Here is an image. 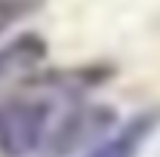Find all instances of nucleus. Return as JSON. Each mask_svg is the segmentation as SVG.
Masks as SVG:
<instances>
[{"instance_id": "nucleus-1", "label": "nucleus", "mask_w": 160, "mask_h": 157, "mask_svg": "<svg viewBox=\"0 0 160 157\" xmlns=\"http://www.w3.org/2000/svg\"><path fill=\"white\" fill-rule=\"evenodd\" d=\"M52 99L37 93L0 99V154L3 157H31L52 142Z\"/></svg>"}, {"instance_id": "nucleus-2", "label": "nucleus", "mask_w": 160, "mask_h": 157, "mask_svg": "<svg viewBox=\"0 0 160 157\" xmlns=\"http://www.w3.org/2000/svg\"><path fill=\"white\" fill-rule=\"evenodd\" d=\"M151 133H154V117L151 114H139L129 123H123L117 133L102 139L99 145L92 151H86L83 157H139L142 145L148 142Z\"/></svg>"}, {"instance_id": "nucleus-3", "label": "nucleus", "mask_w": 160, "mask_h": 157, "mask_svg": "<svg viewBox=\"0 0 160 157\" xmlns=\"http://www.w3.org/2000/svg\"><path fill=\"white\" fill-rule=\"evenodd\" d=\"M43 40L37 34H22L16 37L9 46H0V80L3 77H12L25 68H31L34 62L43 59Z\"/></svg>"}, {"instance_id": "nucleus-4", "label": "nucleus", "mask_w": 160, "mask_h": 157, "mask_svg": "<svg viewBox=\"0 0 160 157\" xmlns=\"http://www.w3.org/2000/svg\"><path fill=\"white\" fill-rule=\"evenodd\" d=\"M34 6H37V0H0V34L12 31Z\"/></svg>"}]
</instances>
